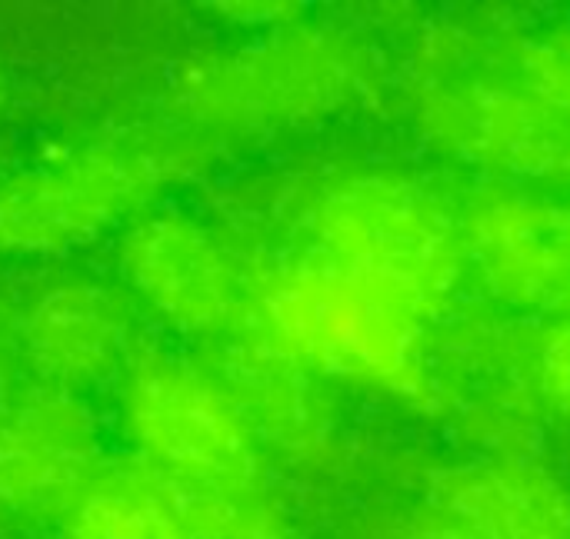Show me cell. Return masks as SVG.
<instances>
[{"mask_svg": "<svg viewBox=\"0 0 570 539\" xmlns=\"http://www.w3.org/2000/svg\"><path fill=\"white\" fill-rule=\"evenodd\" d=\"M60 523L63 539H190L174 487L144 463L104 470Z\"/></svg>", "mask_w": 570, "mask_h": 539, "instance_id": "13", "label": "cell"}, {"mask_svg": "<svg viewBox=\"0 0 570 539\" xmlns=\"http://www.w3.org/2000/svg\"><path fill=\"white\" fill-rule=\"evenodd\" d=\"M468 267L508 307L570 317V203L531 190L481 193L461 217Z\"/></svg>", "mask_w": 570, "mask_h": 539, "instance_id": "9", "label": "cell"}, {"mask_svg": "<svg viewBox=\"0 0 570 539\" xmlns=\"http://www.w3.org/2000/svg\"><path fill=\"white\" fill-rule=\"evenodd\" d=\"M130 293L187 337H217L247 320L250 283L227 243L187 213L137 217L120 240Z\"/></svg>", "mask_w": 570, "mask_h": 539, "instance_id": "8", "label": "cell"}, {"mask_svg": "<svg viewBox=\"0 0 570 539\" xmlns=\"http://www.w3.org/2000/svg\"><path fill=\"white\" fill-rule=\"evenodd\" d=\"M424 133L461 163L514 183H570V123L514 77L458 73L417 93Z\"/></svg>", "mask_w": 570, "mask_h": 539, "instance_id": "6", "label": "cell"}, {"mask_svg": "<svg viewBox=\"0 0 570 539\" xmlns=\"http://www.w3.org/2000/svg\"><path fill=\"white\" fill-rule=\"evenodd\" d=\"M531 377L541 400L570 420V317L554 320L541 333L531 353Z\"/></svg>", "mask_w": 570, "mask_h": 539, "instance_id": "16", "label": "cell"}, {"mask_svg": "<svg viewBox=\"0 0 570 539\" xmlns=\"http://www.w3.org/2000/svg\"><path fill=\"white\" fill-rule=\"evenodd\" d=\"M197 153L170 137H107L0 180V253H63L134 223Z\"/></svg>", "mask_w": 570, "mask_h": 539, "instance_id": "4", "label": "cell"}, {"mask_svg": "<svg viewBox=\"0 0 570 539\" xmlns=\"http://www.w3.org/2000/svg\"><path fill=\"white\" fill-rule=\"evenodd\" d=\"M20 350H17V330H13V313L7 307H0V423L10 413V407L17 403V397L23 390H17V377H20Z\"/></svg>", "mask_w": 570, "mask_h": 539, "instance_id": "17", "label": "cell"}, {"mask_svg": "<svg viewBox=\"0 0 570 539\" xmlns=\"http://www.w3.org/2000/svg\"><path fill=\"white\" fill-rule=\"evenodd\" d=\"M311 250L397 297L421 320L454 300L468 270L461 217L404 173H351L307 210Z\"/></svg>", "mask_w": 570, "mask_h": 539, "instance_id": "3", "label": "cell"}, {"mask_svg": "<svg viewBox=\"0 0 570 539\" xmlns=\"http://www.w3.org/2000/svg\"><path fill=\"white\" fill-rule=\"evenodd\" d=\"M170 487L190 539H294L261 487Z\"/></svg>", "mask_w": 570, "mask_h": 539, "instance_id": "14", "label": "cell"}, {"mask_svg": "<svg viewBox=\"0 0 570 539\" xmlns=\"http://www.w3.org/2000/svg\"><path fill=\"white\" fill-rule=\"evenodd\" d=\"M374 63L351 33L284 23L250 43L194 57L170 83V110L207 133H264L354 107Z\"/></svg>", "mask_w": 570, "mask_h": 539, "instance_id": "2", "label": "cell"}, {"mask_svg": "<svg viewBox=\"0 0 570 539\" xmlns=\"http://www.w3.org/2000/svg\"><path fill=\"white\" fill-rule=\"evenodd\" d=\"M0 103H3V77H0Z\"/></svg>", "mask_w": 570, "mask_h": 539, "instance_id": "20", "label": "cell"}, {"mask_svg": "<svg viewBox=\"0 0 570 539\" xmlns=\"http://www.w3.org/2000/svg\"><path fill=\"white\" fill-rule=\"evenodd\" d=\"M120 417L140 463L177 487H261V443L214 370L174 353L130 357Z\"/></svg>", "mask_w": 570, "mask_h": 539, "instance_id": "5", "label": "cell"}, {"mask_svg": "<svg viewBox=\"0 0 570 539\" xmlns=\"http://www.w3.org/2000/svg\"><path fill=\"white\" fill-rule=\"evenodd\" d=\"M394 539H474L461 523H454L448 513H441L438 507L417 513L414 520H407Z\"/></svg>", "mask_w": 570, "mask_h": 539, "instance_id": "18", "label": "cell"}, {"mask_svg": "<svg viewBox=\"0 0 570 539\" xmlns=\"http://www.w3.org/2000/svg\"><path fill=\"white\" fill-rule=\"evenodd\" d=\"M20 363L40 387L77 393L130 363L127 300L97 280H60L13 313Z\"/></svg>", "mask_w": 570, "mask_h": 539, "instance_id": "10", "label": "cell"}, {"mask_svg": "<svg viewBox=\"0 0 570 539\" xmlns=\"http://www.w3.org/2000/svg\"><path fill=\"white\" fill-rule=\"evenodd\" d=\"M434 507L474 539H570V493L528 460H488L438 480Z\"/></svg>", "mask_w": 570, "mask_h": 539, "instance_id": "12", "label": "cell"}, {"mask_svg": "<svg viewBox=\"0 0 570 539\" xmlns=\"http://www.w3.org/2000/svg\"><path fill=\"white\" fill-rule=\"evenodd\" d=\"M100 473V427L87 400L23 390L0 423V533L63 520Z\"/></svg>", "mask_w": 570, "mask_h": 539, "instance_id": "7", "label": "cell"}, {"mask_svg": "<svg viewBox=\"0 0 570 539\" xmlns=\"http://www.w3.org/2000/svg\"><path fill=\"white\" fill-rule=\"evenodd\" d=\"M511 77L570 123V27L521 40L514 50Z\"/></svg>", "mask_w": 570, "mask_h": 539, "instance_id": "15", "label": "cell"}, {"mask_svg": "<svg viewBox=\"0 0 570 539\" xmlns=\"http://www.w3.org/2000/svg\"><path fill=\"white\" fill-rule=\"evenodd\" d=\"M217 10L224 17H234L237 23H267L271 30L284 27V23H291V17H297V7H291V3H220Z\"/></svg>", "mask_w": 570, "mask_h": 539, "instance_id": "19", "label": "cell"}, {"mask_svg": "<svg viewBox=\"0 0 570 539\" xmlns=\"http://www.w3.org/2000/svg\"><path fill=\"white\" fill-rule=\"evenodd\" d=\"M217 380L234 397L261 447L297 460H317L331 450L334 417L317 377L250 330L217 350Z\"/></svg>", "mask_w": 570, "mask_h": 539, "instance_id": "11", "label": "cell"}, {"mask_svg": "<svg viewBox=\"0 0 570 539\" xmlns=\"http://www.w3.org/2000/svg\"><path fill=\"white\" fill-rule=\"evenodd\" d=\"M247 320L254 337L314 377L347 380L411 403L431 400L428 320L314 250L250 283Z\"/></svg>", "mask_w": 570, "mask_h": 539, "instance_id": "1", "label": "cell"}]
</instances>
